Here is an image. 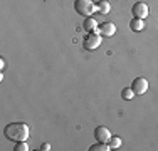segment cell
I'll use <instances>...</instances> for the list:
<instances>
[{
    "mask_svg": "<svg viewBox=\"0 0 158 151\" xmlns=\"http://www.w3.org/2000/svg\"><path fill=\"white\" fill-rule=\"evenodd\" d=\"M3 67H5V60L0 59V69H3Z\"/></svg>",
    "mask_w": 158,
    "mask_h": 151,
    "instance_id": "2e32d148",
    "label": "cell"
},
{
    "mask_svg": "<svg viewBox=\"0 0 158 151\" xmlns=\"http://www.w3.org/2000/svg\"><path fill=\"white\" fill-rule=\"evenodd\" d=\"M111 136H113L111 131L104 126H98L94 129V138H96V141H99V143H110Z\"/></svg>",
    "mask_w": 158,
    "mask_h": 151,
    "instance_id": "8992f818",
    "label": "cell"
},
{
    "mask_svg": "<svg viewBox=\"0 0 158 151\" xmlns=\"http://www.w3.org/2000/svg\"><path fill=\"white\" fill-rule=\"evenodd\" d=\"M103 42V35L99 32H88V35L82 40V45H84L86 51H96L98 47Z\"/></svg>",
    "mask_w": 158,
    "mask_h": 151,
    "instance_id": "3957f363",
    "label": "cell"
},
{
    "mask_svg": "<svg viewBox=\"0 0 158 151\" xmlns=\"http://www.w3.org/2000/svg\"><path fill=\"white\" fill-rule=\"evenodd\" d=\"M29 133H31V129H29V126L25 123H20V121H17V123H10L5 126V131H3V134L7 136V139H10V141H27L29 138Z\"/></svg>",
    "mask_w": 158,
    "mask_h": 151,
    "instance_id": "6da1fadb",
    "label": "cell"
},
{
    "mask_svg": "<svg viewBox=\"0 0 158 151\" xmlns=\"http://www.w3.org/2000/svg\"><path fill=\"white\" fill-rule=\"evenodd\" d=\"M82 27H84L86 32H96V30L99 29V25H98L96 18H93V17H86V20H84V24H82Z\"/></svg>",
    "mask_w": 158,
    "mask_h": 151,
    "instance_id": "ba28073f",
    "label": "cell"
},
{
    "mask_svg": "<svg viewBox=\"0 0 158 151\" xmlns=\"http://www.w3.org/2000/svg\"><path fill=\"white\" fill-rule=\"evenodd\" d=\"M131 12H133V15L136 18H143V20H145V18L148 17V14H150V9H148V5H146L145 2H136L133 5V9H131Z\"/></svg>",
    "mask_w": 158,
    "mask_h": 151,
    "instance_id": "5b68a950",
    "label": "cell"
},
{
    "mask_svg": "<svg viewBox=\"0 0 158 151\" xmlns=\"http://www.w3.org/2000/svg\"><path fill=\"white\" fill-rule=\"evenodd\" d=\"M131 89L135 91L136 96H143V94H146V91H148V81H146L145 77H136L133 81V84H131Z\"/></svg>",
    "mask_w": 158,
    "mask_h": 151,
    "instance_id": "277c9868",
    "label": "cell"
},
{
    "mask_svg": "<svg viewBox=\"0 0 158 151\" xmlns=\"http://www.w3.org/2000/svg\"><path fill=\"white\" fill-rule=\"evenodd\" d=\"M96 9L99 10L101 14L106 15V14H110V12H111V3L108 2V0H101V2H98V3H96Z\"/></svg>",
    "mask_w": 158,
    "mask_h": 151,
    "instance_id": "30bf717a",
    "label": "cell"
},
{
    "mask_svg": "<svg viewBox=\"0 0 158 151\" xmlns=\"http://www.w3.org/2000/svg\"><path fill=\"white\" fill-rule=\"evenodd\" d=\"M119 146H121V138H118V136H111V139H110V148H111V149H118Z\"/></svg>",
    "mask_w": 158,
    "mask_h": 151,
    "instance_id": "4fadbf2b",
    "label": "cell"
},
{
    "mask_svg": "<svg viewBox=\"0 0 158 151\" xmlns=\"http://www.w3.org/2000/svg\"><path fill=\"white\" fill-rule=\"evenodd\" d=\"M110 143H99L98 141V145H93L89 151H110Z\"/></svg>",
    "mask_w": 158,
    "mask_h": 151,
    "instance_id": "8fae6325",
    "label": "cell"
},
{
    "mask_svg": "<svg viewBox=\"0 0 158 151\" xmlns=\"http://www.w3.org/2000/svg\"><path fill=\"white\" fill-rule=\"evenodd\" d=\"M130 27H131V30H135V32H141V30L146 27V24H145L143 18H136V17H135L133 20L130 22Z\"/></svg>",
    "mask_w": 158,
    "mask_h": 151,
    "instance_id": "9c48e42d",
    "label": "cell"
},
{
    "mask_svg": "<svg viewBox=\"0 0 158 151\" xmlns=\"http://www.w3.org/2000/svg\"><path fill=\"white\" fill-rule=\"evenodd\" d=\"M98 32H99L103 37H113L116 34V25L113 24V22H104V24L99 25Z\"/></svg>",
    "mask_w": 158,
    "mask_h": 151,
    "instance_id": "52a82bcc",
    "label": "cell"
},
{
    "mask_svg": "<svg viewBox=\"0 0 158 151\" xmlns=\"http://www.w3.org/2000/svg\"><path fill=\"white\" fill-rule=\"evenodd\" d=\"M74 9H76V12L79 15H82V17H91V15L98 10L96 3L93 2V0H76V2H74Z\"/></svg>",
    "mask_w": 158,
    "mask_h": 151,
    "instance_id": "7a4b0ae2",
    "label": "cell"
},
{
    "mask_svg": "<svg viewBox=\"0 0 158 151\" xmlns=\"http://www.w3.org/2000/svg\"><path fill=\"white\" fill-rule=\"evenodd\" d=\"M135 96H136V94H135V91L131 89V88H125V89L121 91V97H123L125 101H131Z\"/></svg>",
    "mask_w": 158,
    "mask_h": 151,
    "instance_id": "7c38bea8",
    "label": "cell"
},
{
    "mask_svg": "<svg viewBox=\"0 0 158 151\" xmlns=\"http://www.w3.org/2000/svg\"><path fill=\"white\" fill-rule=\"evenodd\" d=\"M40 149H42V151H47V149H51V145H49V143H44V145L40 146Z\"/></svg>",
    "mask_w": 158,
    "mask_h": 151,
    "instance_id": "9a60e30c",
    "label": "cell"
},
{
    "mask_svg": "<svg viewBox=\"0 0 158 151\" xmlns=\"http://www.w3.org/2000/svg\"><path fill=\"white\" fill-rule=\"evenodd\" d=\"M14 149H15V151H29V145H27L25 141H19L17 146H15Z\"/></svg>",
    "mask_w": 158,
    "mask_h": 151,
    "instance_id": "5bb4252c",
    "label": "cell"
}]
</instances>
